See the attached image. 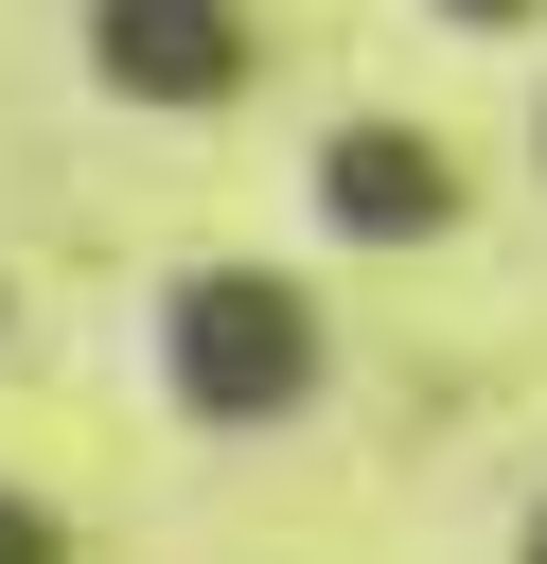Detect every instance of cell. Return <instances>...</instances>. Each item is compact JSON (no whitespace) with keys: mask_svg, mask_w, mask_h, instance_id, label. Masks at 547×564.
<instances>
[{"mask_svg":"<svg viewBox=\"0 0 547 564\" xmlns=\"http://www.w3.org/2000/svg\"><path fill=\"white\" fill-rule=\"evenodd\" d=\"M159 370H176V405H194V423H282V405L318 388V317H300V282L212 264V282H176V300H159Z\"/></svg>","mask_w":547,"mask_h":564,"instance_id":"6da1fadb","label":"cell"},{"mask_svg":"<svg viewBox=\"0 0 547 564\" xmlns=\"http://www.w3.org/2000/svg\"><path fill=\"white\" fill-rule=\"evenodd\" d=\"M106 70L159 88V106H212L229 88V18L212 0H106Z\"/></svg>","mask_w":547,"mask_h":564,"instance_id":"3957f363","label":"cell"},{"mask_svg":"<svg viewBox=\"0 0 547 564\" xmlns=\"http://www.w3.org/2000/svg\"><path fill=\"white\" fill-rule=\"evenodd\" d=\"M529 564H547V511H529Z\"/></svg>","mask_w":547,"mask_h":564,"instance_id":"5b68a950","label":"cell"},{"mask_svg":"<svg viewBox=\"0 0 547 564\" xmlns=\"http://www.w3.org/2000/svg\"><path fill=\"white\" fill-rule=\"evenodd\" d=\"M318 212H335V229H371V247H406V229H441V212H459V176H441V141L353 123V141L318 159Z\"/></svg>","mask_w":547,"mask_h":564,"instance_id":"7a4b0ae2","label":"cell"},{"mask_svg":"<svg viewBox=\"0 0 547 564\" xmlns=\"http://www.w3.org/2000/svg\"><path fill=\"white\" fill-rule=\"evenodd\" d=\"M0 564H53V529H35V511H18V494H0Z\"/></svg>","mask_w":547,"mask_h":564,"instance_id":"277c9868","label":"cell"},{"mask_svg":"<svg viewBox=\"0 0 547 564\" xmlns=\"http://www.w3.org/2000/svg\"><path fill=\"white\" fill-rule=\"evenodd\" d=\"M476 18H512V0H476Z\"/></svg>","mask_w":547,"mask_h":564,"instance_id":"8992f818","label":"cell"}]
</instances>
